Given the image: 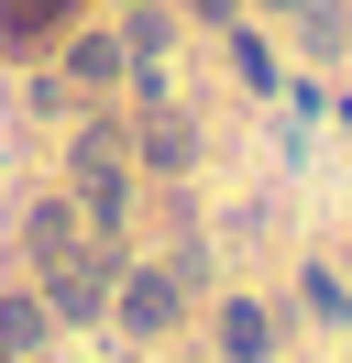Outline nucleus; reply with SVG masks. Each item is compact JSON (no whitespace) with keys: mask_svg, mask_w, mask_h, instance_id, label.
Segmentation results:
<instances>
[{"mask_svg":"<svg viewBox=\"0 0 352 363\" xmlns=\"http://www.w3.org/2000/svg\"><path fill=\"white\" fill-rule=\"evenodd\" d=\"M220 341H231V363H253L275 330H264V308H242V297H231V308H220Z\"/></svg>","mask_w":352,"mask_h":363,"instance_id":"nucleus-2","label":"nucleus"},{"mask_svg":"<svg viewBox=\"0 0 352 363\" xmlns=\"http://www.w3.org/2000/svg\"><path fill=\"white\" fill-rule=\"evenodd\" d=\"M198 11H231V0H198Z\"/></svg>","mask_w":352,"mask_h":363,"instance_id":"nucleus-4","label":"nucleus"},{"mask_svg":"<svg viewBox=\"0 0 352 363\" xmlns=\"http://www.w3.org/2000/svg\"><path fill=\"white\" fill-rule=\"evenodd\" d=\"M66 23V0H11V45H33V33Z\"/></svg>","mask_w":352,"mask_h":363,"instance_id":"nucleus-3","label":"nucleus"},{"mask_svg":"<svg viewBox=\"0 0 352 363\" xmlns=\"http://www.w3.org/2000/svg\"><path fill=\"white\" fill-rule=\"evenodd\" d=\"M165 308H176V286H165V275H132V286H121V319H132V330H154Z\"/></svg>","mask_w":352,"mask_h":363,"instance_id":"nucleus-1","label":"nucleus"}]
</instances>
